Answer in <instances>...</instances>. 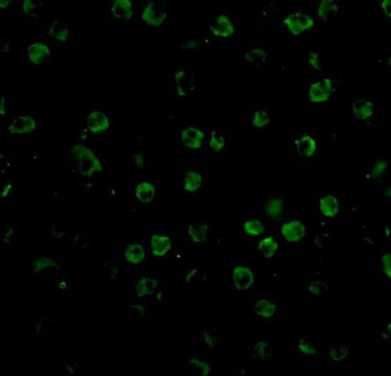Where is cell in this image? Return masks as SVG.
Here are the masks:
<instances>
[{
    "instance_id": "obj_25",
    "label": "cell",
    "mask_w": 391,
    "mask_h": 376,
    "mask_svg": "<svg viewBox=\"0 0 391 376\" xmlns=\"http://www.w3.org/2000/svg\"><path fill=\"white\" fill-rule=\"evenodd\" d=\"M336 2L333 0H323L320 5L319 9V17L324 21H327L329 15L332 12H337Z\"/></svg>"
},
{
    "instance_id": "obj_40",
    "label": "cell",
    "mask_w": 391,
    "mask_h": 376,
    "mask_svg": "<svg viewBox=\"0 0 391 376\" xmlns=\"http://www.w3.org/2000/svg\"><path fill=\"white\" fill-rule=\"evenodd\" d=\"M0 2H1V4H3V5L1 6V7H3V8L4 7H6V6H8V2L6 1H1Z\"/></svg>"
},
{
    "instance_id": "obj_3",
    "label": "cell",
    "mask_w": 391,
    "mask_h": 376,
    "mask_svg": "<svg viewBox=\"0 0 391 376\" xmlns=\"http://www.w3.org/2000/svg\"><path fill=\"white\" fill-rule=\"evenodd\" d=\"M167 14L164 11L158 2L151 1L148 4L142 14V19L146 23L153 26H158L165 21Z\"/></svg>"
},
{
    "instance_id": "obj_27",
    "label": "cell",
    "mask_w": 391,
    "mask_h": 376,
    "mask_svg": "<svg viewBox=\"0 0 391 376\" xmlns=\"http://www.w3.org/2000/svg\"><path fill=\"white\" fill-rule=\"evenodd\" d=\"M244 229L246 233L251 236H259L263 233L264 226L260 221L253 219L244 223Z\"/></svg>"
},
{
    "instance_id": "obj_11",
    "label": "cell",
    "mask_w": 391,
    "mask_h": 376,
    "mask_svg": "<svg viewBox=\"0 0 391 376\" xmlns=\"http://www.w3.org/2000/svg\"><path fill=\"white\" fill-rule=\"evenodd\" d=\"M151 249L153 254L156 256H162L170 251L171 247V241L167 237L156 236H153L151 240Z\"/></svg>"
},
{
    "instance_id": "obj_16",
    "label": "cell",
    "mask_w": 391,
    "mask_h": 376,
    "mask_svg": "<svg viewBox=\"0 0 391 376\" xmlns=\"http://www.w3.org/2000/svg\"><path fill=\"white\" fill-rule=\"evenodd\" d=\"M136 196L143 203H150L155 196V188L152 184L143 182L136 188Z\"/></svg>"
},
{
    "instance_id": "obj_22",
    "label": "cell",
    "mask_w": 391,
    "mask_h": 376,
    "mask_svg": "<svg viewBox=\"0 0 391 376\" xmlns=\"http://www.w3.org/2000/svg\"><path fill=\"white\" fill-rule=\"evenodd\" d=\"M184 189L187 191H194L201 188L202 176L195 171H190L186 173Z\"/></svg>"
},
{
    "instance_id": "obj_30",
    "label": "cell",
    "mask_w": 391,
    "mask_h": 376,
    "mask_svg": "<svg viewBox=\"0 0 391 376\" xmlns=\"http://www.w3.org/2000/svg\"><path fill=\"white\" fill-rule=\"evenodd\" d=\"M299 348L300 352L305 355L311 356L316 354L317 353L316 348L304 338L300 340Z\"/></svg>"
},
{
    "instance_id": "obj_28",
    "label": "cell",
    "mask_w": 391,
    "mask_h": 376,
    "mask_svg": "<svg viewBox=\"0 0 391 376\" xmlns=\"http://www.w3.org/2000/svg\"><path fill=\"white\" fill-rule=\"evenodd\" d=\"M267 55L262 50H255L246 54L247 59L253 64L259 65L263 64Z\"/></svg>"
},
{
    "instance_id": "obj_32",
    "label": "cell",
    "mask_w": 391,
    "mask_h": 376,
    "mask_svg": "<svg viewBox=\"0 0 391 376\" xmlns=\"http://www.w3.org/2000/svg\"><path fill=\"white\" fill-rule=\"evenodd\" d=\"M383 266V271L385 274L391 277V256L390 254H387L383 256L382 258Z\"/></svg>"
},
{
    "instance_id": "obj_39",
    "label": "cell",
    "mask_w": 391,
    "mask_h": 376,
    "mask_svg": "<svg viewBox=\"0 0 391 376\" xmlns=\"http://www.w3.org/2000/svg\"><path fill=\"white\" fill-rule=\"evenodd\" d=\"M10 188H11V186H7L6 188H4L5 190L4 191V192L2 193V195H3V194L4 196L6 195L7 192H9Z\"/></svg>"
},
{
    "instance_id": "obj_35",
    "label": "cell",
    "mask_w": 391,
    "mask_h": 376,
    "mask_svg": "<svg viewBox=\"0 0 391 376\" xmlns=\"http://www.w3.org/2000/svg\"><path fill=\"white\" fill-rule=\"evenodd\" d=\"M309 62L311 63V64L314 67L315 69L320 70L321 69V68H320L319 59H318V55L314 54V53H311L310 54L309 56Z\"/></svg>"
},
{
    "instance_id": "obj_5",
    "label": "cell",
    "mask_w": 391,
    "mask_h": 376,
    "mask_svg": "<svg viewBox=\"0 0 391 376\" xmlns=\"http://www.w3.org/2000/svg\"><path fill=\"white\" fill-rule=\"evenodd\" d=\"M282 234L289 242H297L305 236V228L301 222L293 221L285 223L282 227Z\"/></svg>"
},
{
    "instance_id": "obj_4",
    "label": "cell",
    "mask_w": 391,
    "mask_h": 376,
    "mask_svg": "<svg viewBox=\"0 0 391 376\" xmlns=\"http://www.w3.org/2000/svg\"><path fill=\"white\" fill-rule=\"evenodd\" d=\"M233 279L235 286L238 290L244 291L249 289L254 282L253 272L248 267H236L234 270Z\"/></svg>"
},
{
    "instance_id": "obj_15",
    "label": "cell",
    "mask_w": 391,
    "mask_h": 376,
    "mask_svg": "<svg viewBox=\"0 0 391 376\" xmlns=\"http://www.w3.org/2000/svg\"><path fill=\"white\" fill-rule=\"evenodd\" d=\"M353 109L356 117L359 120H363L373 114V104L365 100H361L353 104Z\"/></svg>"
},
{
    "instance_id": "obj_12",
    "label": "cell",
    "mask_w": 391,
    "mask_h": 376,
    "mask_svg": "<svg viewBox=\"0 0 391 376\" xmlns=\"http://www.w3.org/2000/svg\"><path fill=\"white\" fill-rule=\"evenodd\" d=\"M28 52L32 62L34 64H41L49 55L50 51L47 45L36 43L30 45L28 49Z\"/></svg>"
},
{
    "instance_id": "obj_10",
    "label": "cell",
    "mask_w": 391,
    "mask_h": 376,
    "mask_svg": "<svg viewBox=\"0 0 391 376\" xmlns=\"http://www.w3.org/2000/svg\"><path fill=\"white\" fill-rule=\"evenodd\" d=\"M213 34L217 36L226 37L233 34L234 30L230 20L224 15L219 16L215 23L211 27Z\"/></svg>"
},
{
    "instance_id": "obj_9",
    "label": "cell",
    "mask_w": 391,
    "mask_h": 376,
    "mask_svg": "<svg viewBox=\"0 0 391 376\" xmlns=\"http://www.w3.org/2000/svg\"><path fill=\"white\" fill-rule=\"evenodd\" d=\"M204 136L200 130L190 127L183 131L181 137L184 145L190 148L197 149L201 147Z\"/></svg>"
},
{
    "instance_id": "obj_19",
    "label": "cell",
    "mask_w": 391,
    "mask_h": 376,
    "mask_svg": "<svg viewBox=\"0 0 391 376\" xmlns=\"http://www.w3.org/2000/svg\"><path fill=\"white\" fill-rule=\"evenodd\" d=\"M296 145L298 152L302 155L311 156L316 150L314 140L309 136H304L300 138L297 141Z\"/></svg>"
},
{
    "instance_id": "obj_1",
    "label": "cell",
    "mask_w": 391,
    "mask_h": 376,
    "mask_svg": "<svg viewBox=\"0 0 391 376\" xmlns=\"http://www.w3.org/2000/svg\"><path fill=\"white\" fill-rule=\"evenodd\" d=\"M72 155L79 164L81 171L85 175H92L94 171L102 169V165L94 154L84 146H75L72 149Z\"/></svg>"
},
{
    "instance_id": "obj_14",
    "label": "cell",
    "mask_w": 391,
    "mask_h": 376,
    "mask_svg": "<svg viewBox=\"0 0 391 376\" xmlns=\"http://www.w3.org/2000/svg\"><path fill=\"white\" fill-rule=\"evenodd\" d=\"M320 209L324 216L333 217L339 212V203L332 196H327L320 201Z\"/></svg>"
},
{
    "instance_id": "obj_20",
    "label": "cell",
    "mask_w": 391,
    "mask_h": 376,
    "mask_svg": "<svg viewBox=\"0 0 391 376\" xmlns=\"http://www.w3.org/2000/svg\"><path fill=\"white\" fill-rule=\"evenodd\" d=\"M127 259L133 264H138L145 258V252L139 244H130L125 252Z\"/></svg>"
},
{
    "instance_id": "obj_29",
    "label": "cell",
    "mask_w": 391,
    "mask_h": 376,
    "mask_svg": "<svg viewBox=\"0 0 391 376\" xmlns=\"http://www.w3.org/2000/svg\"><path fill=\"white\" fill-rule=\"evenodd\" d=\"M224 141L223 137L216 131L211 134L210 146L214 151H219L223 147Z\"/></svg>"
},
{
    "instance_id": "obj_2",
    "label": "cell",
    "mask_w": 391,
    "mask_h": 376,
    "mask_svg": "<svg viewBox=\"0 0 391 376\" xmlns=\"http://www.w3.org/2000/svg\"><path fill=\"white\" fill-rule=\"evenodd\" d=\"M290 31L294 35H298L305 30L310 29L314 24L308 15L302 13L290 15L284 20Z\"/></svg>"
},
{
    "instance_id": "obj_21",
    "label": "cell",
    "mask_w": 391,
    "mask_h": 376,
    "mask_svg": "<svg viewBox=\"0 0 391 376\" xmlns=\"http://www.w3.org/2000/svg\"><path fill=\"white\" fill-rule=\"evenodd\" d=\"M208 226L206 224H190L188 227V234L193 240L197 243L206 240Z\"/></svg>"
},
{
    "instance_id": "obj_18",
    "label": "cell",
    "mask_w": 391,
    "mask_h": 376,
    "mask_svg": "<svg viewBox=\"0 0 391 376\" xmlns=\"http://www.w3.org/2000/svg\"><path fill=\"white\" fill-rule=\"evenodd\" d=\"M276 305L266 299L259 300L255 306V312L259 316L270 318L276 312Z\"/></svg>"
},
{
    "instance_id": "obj_37",
    "label": "cell",
    "mask_w": 391,
    "mask_h": 376,
    "mask_svg": "<svg viewBox=\"0 0 391 376\" xmlns=\"http://www.w3.org/2000/svg\"><path fill=\"white\" fill-rule=\"evenodd\" d=\"M382 6L386 15L388 17H391V1L390 0H385L382 4Z\"/></svg>"
},
{
    "instance_id": "obj_33",
    "label": "cell",
    "mask_w": 391,
    "mask_h": 376,
    "mask_svg": "<svg viewBox=\"0 0 391 376\" xmlns=\"http://www.w3.org/2000/svg\"><path fill=\"white\" fill-rule=\"evenodd\" d=\"M387 163L384 161H380L378 162L374 166V169L373 171V175L374 177H380L384 173L386 168H387Z\"/></svg>"
},
{
    "instance_id": "obj_31",
    "label": "cell",
    "mask_w": 391,
    "mask_h": 376,
    "mask_svg": "<svg viewBox=\"0 0 391 376\" xmlns=\"http://www.w3.org/2000/svg\"><path fill=\"white\" fill-rule=\"evenodd\" d=\"M270 118L266 112H258L255 115L253 124L256 127H262L270 122Z\"/></svg>"
},
{
    "instance_id": "obj_6",
    "label": "cell",
    "mask_w": 391,
    "mask_h": 376,
    "mask_svg": "<svg viewBox=\"0 0 391 376\" xmlns=\"http://www.w3.org/2000/svg\"><path fill=\"white\" fill-rule=\"evenodd\" d=\"M332 90V84L329 79H324L312 85L309 90L310 100L312 102H324L329 98Z\"/></svg>"
},
{
    "instance_id": "obj_17",
    "label": "cell",
    "mask_w": 391,
    "mask_h": 376,
    "mask_svg": "<svg viewBox=\"0 0 391 376\" xmlns=\"http://www.w3.org/2000/svg\"><path fill=\"white\" fill-rule=\"evenodd\" d=\"M277 248H278V244L272 237H266L258 243L259 251L263 254L265 258H271L276 253Z\"/></svg>"
},
{
    "instance_id": "obj_36",
    "label": "cell",
    "mask_w": 391,
    "mask_h": 376,
    "mask_svg": "<svg viewBox=\"0 0 391 376\" xmlns=\"http://www.w3.org/2000/svg\"><path fill=\"white\" fill-rule=\"evenodd\" d=\"M36 7L34 2L31 1V0H26L24 2V11L26 12L27 14H29L30 12L32 11L33 10H34Z\"/></svg>"
},
{
    "instance_id": "obj_38",
    "label": "cell",
    "mask_w": 391,
    "mask_h": 376,
    "mask_svg": "<svg viewBox=\"0 0 391 376\" xmlns=\"http://www.w3.org/2000/svg\"><path fill=\"white\" fill-rule=\"evenodd\" d=\"M1 113L2 115H4L5 114V109H4V100L3 98L1 99Z\"/></svg>"
},
{
    "instance_id": "obj_24",
    "label": "cell",
    "mask_w": 391,
    "mask_h": 376,
    "mask_svg": "<svg viewBox=\"0 0 391 376\" xmlns=\"http://www.w3.org/2000/svg\"><path fill=\"white\" fill-rule=\"evenodd\" d=\"M283 207V202L280 199H276L269 202L266 206V210L267 214L272 219L277 220L281 216Z\"/></svg>"
},
{
    "instance_id": "obj_7",
    "label": "cell",
    "mask_w": 391,
    "mask_h": 376,
    "mask_svg": "<svg viewBox=\"0 0 391 376\" xmlns=\"http://www.w3.org/2000/svg\"><path fill=\"white\" fill-rule=\"evenodd\" d=\"M36 126L34 119L30 117H19L15 120L9 126L12 134H25L31 132Z\"/></svg>"
},
{
    "instance_id": "obj_26",
    "label": "cell",
    "mask_w": 391,
    "mask_h": 376,
    "mask_svg": "<svg viewBox=\"0 0 391 376\" xmlns=\"http://www.w3.org/2000/svg\"><path fill=\"white\" fill-rule=\"evenodd\" d=\"M50 33L55 39L63 42L67 40L68 36L67 27L59 21H55L52 24Z\"/></svg>"
},
{
    "instance_id": "obj_34",
    "label": "cell",
    "mask_w": 391,
    "mask_h": 376,
    "mask_svg": "<svg viewBox=\"0 0 391 376\" xmlns=\"http://www.w3.org/2000/svg\"><path fill=\"white\" fill-rule=\"evenodd\" d=\"M269 347L267 345L263 342L258 343L255 347V352L257 353L259 357L261 358H264L267 355V351H268Z\"/></svg>"
},
{
    "instance_id": "obj_13",
    "label": "cell",
    "mask_w": 391,
    "mask_h": 376,
    "mask_svg": "<svg viewBox=\"0 0 391 376\" xmlns=\"http://www.w3.org/2000/svg\"><path fill=\"white\" fill-rule=\"evenodd\" d=\"M115 17L130 19L133 16L132 4L130 0H117L112 7Z\"/></svg>"
},
{
    "instance_id": "obj_8",
    "label": "cell",
    "mask_w": 391,
    "mask_h": 376,
    "mask_svg": "<svg viewBox=\"0 0 391 376\" xmlns=\"http://www.w3.org/2000/svg\"><path fill=\"white\" fill-rule=\"evenodd\" d=\"M87 125L93 133L102 132L109 127V122L102 112H93L87 118Z\"/></svg>"
},
{
    "instance_id": "obj_23",
    "label": "cell",
    "mask_w": 391,
    "mask_h": 376,
    "mask_svg": "<svg viewBox=\"0 0 391 376\" xmlns=\"http://www.w3.org/2000/svg\"><path fill=\"white\" fill-rule=\"evenodd\" d=\"M156 285L157 281L155 280L143 278L137 284V290L138 296H143L152 293L154 291Z\"/></svg>"
}]
</instances>
